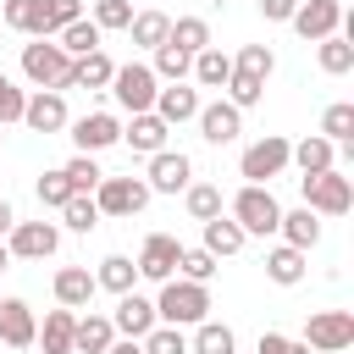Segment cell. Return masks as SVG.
I'll return each instance as SVG.
<instances>
[{
    "instance_id": "6da1fadb",
    "label": "cell",
    "mask_w": 354,
    "mask_h": 354,
    "mask_svg": "<svg viewBox=\"0 0 354 354\" xmlns=\"http://www.w3.org/2000/svg\"><path fill=\"white\" fill-rule=\"evenodd\" d=\"M210 315V282H188V277H166L155 293V321L166 326H199Z\"/></svg>"
},
{
    "instance_id": "7a4b0ae2",
    "label": "cell",
    "mask_w": 354,
    "mask_h": 354,
    "mask_svg": "<svg viewBox=\"0 0 354 354\" xmlns=\"http://www.w3.org/2000/svg\"><path fill=\"white\" fill-rule=\"evenodd\" d=\"M299 194H304V210H315V216H348L354 210V177L343 166L299 177Z\"/></svg>"
},
{
    "instance_id": "3957f363",
    "label": "cell",
    "mask_w": 354,
    "mask_h": 354,
    "mask_svg": "<svg viewBox=\"0 0 354 354\" xmlns=\"http://www.w3.org/2000/svg\"><path fill=\"white\" fill-rule=\"evenodd\" d=\"M227 216L243 227V238H266V232H277L282 205H277L271 183H243V188L232 194V210H227Z\"/></svg>"
},
{
    "instance_id": "277c9868",
    "label": "cell",
    "mask_w": 354,
    "mask_h": 354,
    "mask_svg": "<svg viewBox=\"0 0 354 354\" xmlns=\"http://www.w3.org/2000/svg\"><path fill=\"white\" fill-rule=\"evenodd\" d=\"M66 72H72V55H66L55 39L22 44V77H28L33 88H61V94H66Z\"/></svg>"
},
{
    "instance_id": "5b68a950",
    "label": "cell",
    "mask_w": 354,
    "mask_h": 354,
    "mask_svg": "<svg viewBox=\"0 0 354 354\" xmlns=\"http://www.w3.org/2000/svg\"><path fill=\"white\" fill-rule=\"evenodd\" d=\"M155 88H160V77L149 72V61H127V66H116L111 72V100L133 116V111H149L155 105Z\"/></svg>"
},
{
    "instance_id": "8992f818",
    "label": "cell",
    "mask_w": 354,
    "mask_h": 354,
    "mask_svg": "<svg viewBox=\"0 0 354 354\" xmlns=\"http://www.w3.org/2000/svg\"><path fill=\"white\" fill-rule=\"evenodd\" d=\"M288 171V138L282 133H266V138H254L243 155H238V177L243 183H271V177H282Z\"/></svg>"
},
{
    "instance_id": "52a82bcc",
    "label": "cell",
    "mask_w": 354,
    "mask_h": 354,
    "mask_svg": "<svg viewBox=\"0 0 354 354\" xmlns=\"http://www.w3.org/2000/svg\"><path fill=\"white\" fill-rule=\"evenodd\" d=\"M149 199H155V194H149L144 177H100V188H94L100 216H138Z\"/></svg>"
},
{
    "instance_id": "ba28073f",
    "label": "cell",
    "mask_w": 354,
    "mask_h": 354,
    "mask_svg": "<svg viewBox=\"0 0 354 354\" xmlns=\"http://www.w3.org/2000/svg\"><path fill=\"white\" fill-rule=\"evenodd\" d=\"M304 343L315 354H343L354 343V310H315L304 321Z\"/></svg>"
},
{
    "instance_id": "9c48e42d",
    "label": "cell",
    "mask_w": 354,
    "mask_h": 354,
    "mask_svg": "<svg viewBox=\"0 0 354 354\" xmlns=\"http://www.w3.org/2000/svg\"><path fill=\"white\" fill-rule=\"evenodd\" d=\"M6 249H11V260H50L61 249V227L55 221H17L6 232Z\"/></svg>"
},
{
    "instance_id": "30bf717a",
    "label": "cell",
    "mask_w": 354,
    "mask_h": 354,
    "mask_svg": "<svg viewBox=\"0 0 354 354\" xmlns=\"http://www.w3.org/2000/svg\"><path fill=\"white\" fill-rule=\"evenodd\" d=\"M288 28H293L304 44H315V39H326V33L343 28V0H299L293 17H288Z\"/></svg>"
},
{
    "instance_id": "8fae6325",
    "label": "cell",
    "mask_w": 354,
    "mask_h": 354,
    "mask_svg": "<svg viewBox=\"0 0 354 354\" xmlns=\"http://www.w3.org/2000/svg\"><path fill=\"white\" fill-rule=\"evenodd\" d=\"M66 127H72L77 155H100V149L122 144V116H116V111H88V116H77V122H66Z\"/></svg>"
},
{
    "instance_id": "7c38bea8",
    "label": "cell",
    "mask_w": 354,
    "mask_h": 354,
    "mask_svg": "<svg viewBox=\"0 0 354 354\" xmlns=\"http://www.w3.org/2000/svg\"><path fill=\"white\" fill-rule=\"evenodd\" d=\"M144 183H149V194H183V188L194 183V160H188L183 149H155Z\"/></svg>"
},
{
    "instance_id": "4fadbf2b",
    "label": "cell",
    "mask_w": 354,
    "mask_h": 354,
    "mask_svg": "<svg viewBox=\"0 0 354 354\" xmlns=\"http://www.w3.org/2000/svg\"><path fill=\"white\" fill-rule=\"evenodd\" d=\"M72 116H66V94L61 88H33L28 94V105H22V127H33V133H61Z\"/></svg>"
},
{
    "instance_id": "5bb4252c",
    "label": "cell",
    "mask_w": 354,
    "mask_h": 354,
    "mask_svg": "<svg viewBox=\"0 0 354 354\" xmlns=\"http://www.w3.org/2000/svg\"><path fill=\"white\" fill-rule=\"evenodd\" d=\"M177 254H183V243H177L171 232H149L133 266H138L144 282H166V277H177Z\"/></svg>"
},
{
    "instance_id": "9a60e30c",
    "label": "cell",
    "mask_w": 354,
    "mask_h": 354,
    "mask_svg": "<svg viewBox=\"0 0 354 354\" xmlns=\"http://www.w3.org/2000/svg\"><path fill=\"white\" fill-rule=\"evenodd\" d=\"M194 122H199V138H205V144H216V149H221V144H232V138L243 133V111H238L232 100H210V105H199V116H194Z\"/></svg>"
},
{
    "instance_id": "2e32d148",
    "label": "cell",
    "mask_w": 354,
    "mask_h": 354,
    "mask_svg": "<svg viewBox=\"0 0 354 354\" xmlns=\"http://www.w3.org/2000/svg\"><path fill=\"white\" fill-rule=\"evenodd\" d=\"M199 105H205V100H199V88H188V83H160L149 111H155L166 127H183V122H194V116H199Z\"/></svg>"
},
{
    "instance_id": "e0dca14e",
    "label": "cell",
    "mask_w": 354,
    "mask_h": 354,
    "mask_svg": "<svg viewBox=\"0 0 354 354\" xmlns=\"http://www.w3.org/2000/svg\"><path fill=\"white\" fill-rule=\"evenodd\" d=\"M166 138H171V127H166L155 111H133V116L122 122V144H127L133 155H155V149H166Z\"/></svg>"
},
{
    "instance_id": "ac0fdd59",
    "label": "cell",
    "mask_w": 354,
    "mask_h": 354,
    "mask_svg": "<svg viewBox=\"0 0 354 354\" xmlns=\"http://www.w3.org/2000/svg\"><path fill=\"white\" fill-rule=\"evenodd\" d=\"M111 326H116V337H144L149 326H155V299H144V293H116V310H111Z\"/></svg>"
},
{
    "instance_id": "d6986e66",
    "label": "cell",
    "mask_w": 354,
    "mask_h": 354,
    "mask_svg": "<svg viewBox=\"0 0 354 354\" xmlns=\"http://www.w3.org/2000/svg\"><path fill=\"white\" fill-rule=\"evenodd\" d=\"M50 288H55V304H66V310H88L94 293H100V282H94L88 266H61Z\"/></svg>"
},
{
    "instance_id": "ffe728a7",
    "label": "cell",
    "mask_w": 354,
    "mask_h": 354,
    "mask_svg": "<svg viewBox=\"0 0 354 354\" xmlns=\"http://www.w3.org/2000/svg\"><path fill=\"white\" fill-rule=\"evenodd\" d=\"M33 332H39V321H33L28 299H0V343L6 348H33Z\"/></svg>"
},
{
    "instance_id": "44dd1931",
    "label": "cell",
    "mask_w": 354,
    "mask_h": 354,
    "mask_svg": "<svg viewBox=\"0 0 354 354\" xmlns=\"http://www.w3.org/2000/svg\"><path fill=\"white\" fill-rule=\"evenodd\" d=\"M288 166H299V177L326 171V166H337V144L321 138V133H304L299 144H288Z\"/></svg>"
},
{
    "instance_id": "7402d4cb",
    "label": "cell",
    "mask_w": 354,
    "mask_h": 354,
    "mask_svg": "<svg viewBox=\"0 0 354 354\" xmlns=\"http://www.w3.org/2000/svg\"><path fill=\"white\" fill-rule=\"evenodd\" d=\"M111 343H116V326H111V315H100V310L77 315V326H72V354H105Z\"/></svg>"
},
{
    "instance_id": "603a6c76",
    "label": "cell",
    "mask_w": 354,
    "mask_h": 354,
    "mask_svg": "<svg viewBox=\"0 0 354 354\" xmlns=\"http://www.w3.org/2000/svg\"><path fill=\"white\" fill-rule=\"evenodd\" d=\"M111 72L116 61L105 50H88V55H72V72H66V88H111Z\"/></svg>"
},
{
    "instance_id": "cb8c5ba5",
    "label": "cell",
    "mask_w": 354,
    "mask_h": 354,
    "mask_svg": "<svg viewBox=\"0 0 354 354\" xmlns=\"http://www.w3.org/2000/svg\"><path fill=\"white\" fill-rule=\"evenodd\" d=\"M304 271H310V254H304V249H293V243H277V249L266 254V277H271L277 288H299V282H304Z\"/></svg>"
},
{
    "instance_id": "d4e9b609",
    "label": "cell",
    "mask_w": 354,
    "mask_h": 354,
    "mask_svg": "<svg viewBox=\"0 0 354 354\" xmlns=\"http://www.w3.org/2000/svg\"><path fill=\"white\" fill-rule=\"evenodd\" d=\"M72 326H77V310H44V326L33 332V343L44 348V354H72Z\"/></svg>"
},
{
    "instance_id": "484cf974",
    "label": "cell",
    "mask_w": 354,
    "mask_h": 354,
    "mask_svg": "<svg viewBox=\"0 0 354 354\" xmlns=\"http://www.w3.org/2000/svg\"><path fill=\"white\" fill-rule=\"evenodd\" d=\"M277 232H282V243H293V249H304V254H310V249L321 243V216H315V210H304V205H299V210H282Z\"/></svg>"
},
{
    "instance_id": "4316f807",
    "label": "cell",
    "mask_w": 354,
    "mask_h": 354,
    "mask_svg": "<svg viewBox=\"0 0 354 354\" xmlns=\"http://www.w3.org/2000/svg\"><path fill=\"white\" fill-rule=\"evenodd\" d=\"M188 77H194L199 88H227V77H232V55H227V50H216V44H205V50L194 55Z\"/></svg>"
},
{
    "instance_id": "83f0119b",
    "label": "cell",
    "mask_w": 354,
    "mask_h": 354,
    "mask_svg": "<svg viewBox=\"0 0 354 354\" xmlns=\"http://www.w3.org/2000/svg\"><path fill=\"white\" fill-rule=\"evenodd\" d=\"M199 227H205V249H210L216 260H227V254H238V249L249 243V238H243V227H238L227 210H221V216H210V221H199Z\"/></svg>"
},
{
    "instance_id": "f1b7e54d",
    "label": "cell",
    "mask_w": 354,
    "mask_h": 354,
    "mask_svg": "<svg viewBox=\"0 0 354 354\" xmlns=\"http://www.w3.org/2000/svg\"><path fill=\"white\" fill-rule=\"evenodd\" d=\"M0 22L22 39H44V6L39 0H6L0 6Z\"/></svg>"
},
{
    "instance_id": "f546056e",
    "label": "cell",
    "mask_w": 354,
    "mask_h": 354,
    "mask_svg": "<svg viewBox=\"0 0 354 354\" xmlns=\"http://www.w3.org/2000/svg\"><path fill=\"white\" fill-rule=\"evenodd\" d=\"M188 354H238V337H232V326L227 321H199L194 326V337H188Z\"/></svg>"
},
{
    "instance_id": "4dcf8cb0",
    "label": "cell",
    "mask_w": 354,
    "mask_h": 354,
    "mask_svg": "<svg viewBox=\"0 0 354 354\" xmlns=\"http://www.w3.org/2000/svg\"><path fill=\"white\" fill-rule=\"evenodd\" d=\"M315 66H321L326 77H343V72H354V44H348L343 33H326V39H315Z\"/></svg>"
},
{
    "instance_id": "1f68e13d",
    "label": "cell",
    "mask_w": 354,
    "mask_h": 354,
    "mask_svg": "<svg viewBox=\"0 0 354 354\" xmlns=\"http://www.w3.org/2000/svg\"><path fill=\"white\" fill-rule=\"evenodd\" d=\"M127 33H133V44H138V50H155V44H166V33H171V17H166V11H133Z\"/></svg>"
},
{
    "instance_id": "d6a6232c",
    "label": "cell",
    "mask_w": 354,
    "mask_h": 354,
    "mask_svg": "<svg viewBox=\"0 0 354 354\" xmlns=\"http://www.w3.org/2000/svg\"><path fill=\"white\" fill-rule=\"evenodd\" d=\"M166 44H177L183 55H199V50L210 44V22H205V17H177L171 33H166Z\"/></svg>"
},
{
    "instance_id": "836d02e7",
    "label": "cell",
    "mask_w": 354,
    "mask_h": 354,
    "mask_svg": "<svg viewBox=\"0 0 354 354\" xmlns=\"http://www.w3.org/2000/svg\"><path fill=\"white\" fill-rule=\"evenodd\" d=\"M100 28H94V17H77V22H66L61 33H55V44L66 50V55H88V50H100Z\"/></svg>"
},
{
    "instance_id": "e575fe53",
    "label": "cell",
    "mask_w": 354,
    "mask_h": 354,
    "mask_svg": "<svg viewBox=\"0 0 354 354\" xmlns=\"http://www.w3.org/2000/svg\"><path fill=\"white\" fill-rule=\"evenodd\" d=\"M94 282H100L105 293H127V288L138 282V266H133L127 254H105V260H100V271H94Z\"/></svg>"
},
{
    "instance_id": "d590c367",
    "label": "cell",
    "mask_w": 354,
    "mask_h": 354,
    "mask_svg": "<svg viewBox=\"0 0 354 354\" xmlns=\"http://www.w3.org/2000/svg\"><path fill=\"white\" fill-rule=\"evenodd\" d=\"M315 133H321V138H332V144L343 149V144L354 138V105H348V100L326 105V111H321V127H315Z\"/></svg>"
},
{
    "instance_id": "8d00e7d4",
    "label": "cell",
    "mask_w": 354,
    "mask_h": 354,
    "mask_svg": "<svg viewBox=\"0 0 354 354\" xmlns=\"http://www.w3.org/2000/svg\"><path fill=\"white\" fill-rule=\"evenodd\" d=\"M188 66H194V55H183L177 44H155V61H149V72H155L160 83H183V77H188Z\"/></svg>"
},
{
    "instance_id": "74e56055",
    "label": "cell",
    "mask_w": 354,
    "mask_h": 354,
    "mask_svg": "<svg viewBox=\"0 0 354 354\" xmlns=\"http://www.w3.org/2000/svg\"><path fill=\"white\" fill-rule=\"evenodd\" d=\"M183 205H188L194 221H210V216H221V188L216 183H188L183 188Z\"/></svg>"
},
{
    "instance_id": "f35d334b",
    "label": "cell",
    "mask_w": 354,
    "mask_h": 354,
    "mask_svg": "<svg viewBox=\"0 0 354 354\" xmlns=\"http://www.w3.org/2000/svg\"><path fill=\"white\" fill-rule=\"evenodd\" d=\"M216 266H221V260H216L205 243H194V249L183 243V254H177V277H188V282H210V277H216Z\"/></svg>"
},
{
    "instance_id": "ab89813d",
    "label": "cell",
    "mask_w": 354,
    "mask_h": 354,
    "mask_svg": "<svg viewBox=\"0 0 354 354\" xmlns=\"http://www.w3.org/2000/svg\"><path fill=\"white\" fill-rule=\"evenodd\" d=\"M227 100H232L238 111H254V105L266 100V77H249V72L232 66V77H227Z\"/></svg>"
},
{
    "instance_id": "60d3db41",
    "label": "cell",
    "mask_w": 354,
    "mask_h": 354,
    "mask_svg": "<svg viewBox=\"0 0 354 354\" xmlns=\"http://www.w3.org/2000/svg\"><path fill=\"white\" fill-rule=\"evenodd\" d=\"M61 221H66L72 232H94V227H100V205H94V194H72V199L61 205Z\"/></svg>"
},
{
    "instance_id": "b9f144b4",
    "label": "cell",
    "mask_w": 354,
    "mask_h": 354,
    "mask_svg": "<svg viewBox=\"0 0 354 354\" xmlns=\"http://www.w3.org/2000/svg\"><path fill=\"white\" fill-rule=\"evenodd\" d=\"M144 354H188V337H183V326H166V321H155L144 337Z\"/></svg>"
},
{
    "instance_id": "7bdbcfd3",
    "label": "cell",
    "mask_w": 354,
    "mask_h": 354,
    "mask_svg": "<svg viewBox=\"0 0 354 354\" xmlns=\"http://www.w3.org/2000/svg\"><path fill=\"white\" fill-rule=\"evenodd\" d=\"M61 171H66V183H72V194H94V188H100V177H105L94 155H72V160H66Z\"/></svg>"
},
{
    "instance_id": "ee69618b",
    "label": "cell",
    "mask_w": 354,
    "mask_h": 354,
    "mask_svg": "<svg viewBox=\"0 0 354 354\" xmlns=\"http://www.w3.org/2000/svg\"><path fill=\"white\" fill-rule=\"evenodd\" d=\"M133 22V0H94V28L100 33H127Z\"/></svg>"
},
{
    "instance_id": "f6af8a7d",
    "label": "cell",
    "mask_w": 354,
    "mask_h": 354,
    "mask_svg": "<svg viewBox=\"0 0 354 354\" xmlns=\"http://www.w3.org/2000/svg\"><path fill=\"white\" fill-rule=\"evenodd\" d=\"M232 66L249 72V77H271V72H277V55H271V44H243V50L232 55Z\"/></svg>"
},
{
    "instance_id": "bcb514c9",
    "label": "cell",
    "mask_w": 354,
    "mask_h": 354,
    "mask_svg": "<svg viewBox=\"0 0 354 354\" xmlns=\"http://www.w3.org/2000/svg\"><path fill=\"white\" fill-rule=\"evenodd\" d=\"M66 199H72V183H66L61 166H50V171L39 177V205H44V210H61Z\"/></svg>"
},
{
    "instance_id": "7dc6e473",
    "label": "cell",
    "mask_w": 354,
    "mask_h": 354,
    "mask_svg": "<svg viewBox=\"0 0 354 354\" xmlns=\"http://www.w3.org/2000/svg\"><path fill=\"white\" fill-rule=\"evenodd\" d=\"M39 6H44V39H55L66 22L83 17V0H39Z\"/></svg>"
},
{
    "instance_id": "c3c4849f",
    "label": "cell",
    "mask_w": 354,
    "mask_h": 354,
    "mask_svg": "<svg viewBox=\"0 0 354 354\" xmlns=\"http://www.w3.org/2000/svg\"><path fill=\"white\" fill-rule=\"evenodd\" d=\"M22 105H28V88H17L6 72H0V127H11V122H22Z\"/></svg>"
},
{
    "instance_id": "681fc988",
    "label": "cell",
    "mask_w": 354,
    "mask_h": 354,
    "mask_svg": "<svg viewBox=\"0 0 354 354\" xmlns=\"http://www.w3.org/2000/svg\"><path fill=\"white\" fill-rule=\"evenodd\" d=\"M293 6H299V0H260V17H266V22H288Z\"/></svg>"
},
{
    "instance_id": "f907efd6",
    "label": "cell",
    "mask_w": 354,
    "mask_h": 354,
    "mask_svg": "<svg viewBox=\"0 0 354 354\" xmlns=\"http://www.w3.org/2000/svg\"><path fill=\"white\" fill-rule=\"evenodd\" d=\"M282 348H288L282 332H260V343H254V354H282Z\"/></svg>"
},
{
    "instance_id": "816d5d0a",
    "label": "cell",
    "mask_w": 354,
    "mask_h": 354,
    "mask_svg": "<svg viewBox=\"0 0 354 354\" xmlns=\"http://www.w3.org/2000/svg\"><path fill=\"white\" fill-rule=\"evenodd\" d=\"M105 354H144V343H138V337H116Z\"/></svg>"
},
{
    "instance_id": "f5cc1de1",
    "label": "cell",
    "mask_w": 354,
    "mask_h": 354,
    "mask_svg": "<svg viewBox=\"0 0 354 354\" xmlns=\"http://www.w3.org/2000/svg\"><path fill=\"white\" fill-rule=\"evenodd\" d=\"M17 227V210H11V199H0V238Z\"/></svg>"
},
{
    "instance_id": "db71d44e",
    "label": "cell",
    "mask_w": 354,
    "mask_h": 354,
    "mask_svg": "<svg viewBox=\"0 0 354 354\" xmlns=\"http://www.w3.org/2000/svg\"><path fill=\"white\" fill-rule=\"evenodd\" d=\"M282 354H315V348H310V343H293V337H288V348H282Z\"/></svg>"
},
{
    "instance_id": "11a10c76",
    "label": "cell",
    "mask_w": 354,
    "mask_h": 354,
    "mask_svg": "<svg viewBox=\"0 0 354 354\" xmlns=\"http://www.w3.org/2000/svg\"><path fill=\"white\" fill-rule=\"evenodd\" d=\"M0 271H11V249H6V238H0Z\"/></svg>"
},
{
    "instance_id": "9f6ffc18",
    "label": "cell",
    "mask_w": 354,
    "mask_h": 354,
    "mask_svg": "<svg viewBox=\"0 0 354 354\" xmlns=\"http://www.w3.org/2000/svg\"><path fill=\"white\" fill-rule=\"evenodd\" d=\"M0 133H6V127H0Z\"/></svg>"
}]
</instances>
